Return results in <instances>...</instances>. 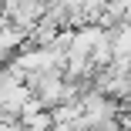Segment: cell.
<instances>
[{
	"label": "cell",
	"instance_id": "cell-1",
	"mask_svg": "<svg viewBox=\"0 0 131 131\" xmlns=\"http://www.w3.org/2000/svg\"><path fill=\"white\" fill-rule=\"evenodd\" d=\"M30 44V30L20 27V24H14L10 17H4V27H0V50H4V61L17 57L20 47Z\"/></svg>",
	"mask_w": 131,
	"mask_h": 131
},
{
	"label": "cell",
	"instance_id": "cell-2",
	"mask_svg": "<svg viewBox=\"0 0 131 131\" xmlns=\"http://www.w3.org/2000/svg\"><path fill=\"white\" fill-rule=\"evenodd\" d=\"M61 27H64V24H57L54 17H40V20L34 24V30H30V44H37V47H50V44L57 40Z\"/></svg>",
	"mask_w": 131,
	"mask_h": 131
},
{
	"label": "cell",
	"instance_id": "cell-3",
	"mask_svg": "<svg viewBox=\"0 0 131 131\" xmlns=\"http://www.w3.org/2000/svg\"><path fill=\"white\" fill-rule=\"evenodd\" d=\"M111 44H114V57H131V24L128 20L111 27Z\"/></svg>",
	"mask_w": 131,
	"mask_h": 131
},
{
	"label": "cell",
	"instance_id": "cell-4",
	"mask_svg": "<svg viewBox=\"0 0 131 131\" xmlns=\"http://www.w3.org/2000/svg\"><path fill=\"white\" fill-rule=\"evenodd\" d=\"M91 131H124V124H121V118H108V121H101V124H94Z\"/></svg>",
	"mask_w": 131,
	"mask_h": 131
},
{
	"label": "cell",
	"instance_id": "cell-5",
	"mask_svg": "<svg viewBox=\"0 0 131 131\" xmlns=\"http://www.w3.org/2000/svg\"><path fill=\"white\" fill-rule=\"evenodd\" d=\"M121 124H124V131H131V97H124V111H121Z\"/></svg>",
	"mask_w": 131,
	"mask_h": 131
}]
</instances>
